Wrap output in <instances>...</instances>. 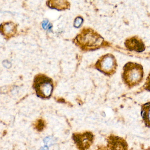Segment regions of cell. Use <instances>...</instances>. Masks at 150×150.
Segmentation results:
<instances>
[{
  "instance_id": "obj_1",
  "label": "cell",
  "mask_w": 150,
  "mask_h": 150,
  "mask_svg": "<svg viewBox=\"0 0 150 150\" xmlns=\"http://www.w3.org/2000/svg\"><path fill=\"white\" fill-rule=\"evenodd\" d=\"M75 43L85 50H92L100 48L104 44V39L91 28H84L76 37Z\"/></svg>"
},
{
  "instance_id": "obj_2",
  "label": "cell",
  "mask_w": 150,
  "mask_h": 150,
  "mask_svg": "<svg viewBox=\"0 0 150 150\" xmlns=\"http://www.w3.org/2000/svg\"><path fill=\"white\" fill-rule=\"evenodd\" d=\"M144 74V69L141 65L133 62H128L123 68V81L128 87L136 86L142 82Z\"/></svg>"
},
{
  "instance_id": "obj_3",
  "label": "cell",
  "mask_w": 150,
  "mask_h": 150,
  "mask_svg": "<svg viewBox=\"0 0 150 150\" xmlns=\"http://www.w3.org/2000/svg\"><path fill=\"white\" fill-rule=\"evenodd\" d=\"M34 86L37 94L40 97L47 98L50 97L53 91L52 80L44 74L36 75L34 80Z\"/></svg>"
},
{
  "instance_id": "obj_4",
  "label": "cell",
  "mask_w": 150,
  "mask_h": 150,
  "mask_svg": "<svg viewBox=\"0 0 150 150\" xmlns=\"http://www.w3.org/2000/svg\"><path fill=\"white\" fill-rule=\"evenodd\" d=\"M117 67L116 59L111 54L102 56L95 64L96 68L98 71L108 76H112L115 73Z\"/></svg>"
},
{
  "instance_id": "obj_5",
  "label": "cell",
  "mask_w": 150,
  "mask_h": 150,
  "mask_svg": "<svg viewBox=\"0 0 150 150\" xmlns=\"http://www.w3.org/2000/svg\"><path fill=\"white\" fill-rule=\"evenodd\" d=\"M125 45L129 51L140 52L144 51L145 46L143 40L137 36L127 38L125 42Z\"/></svg>"
},
{
  "instance_id": "obj_6",
  "label": "cell",
  "mask_w": 150,
  "mask_h": 150,
  "mask_svg": "<svg viewBox=\"0 0 150 150\" xmlns=\"http://www.w3.org/2000/svg\"><path fill=\"white\" fill-rule=\"evenodd\" d=\"M74 141L81 150H86L92 143L93 136L91 133L86 132L74 136Z\"/></svg>"
},
{
  "instance_id": "obj_7",
  "label": "cell",
  "mask_w": 150,
  "mask_h": 150,
  "mask_svg": "<svg viewBox=\"0 0 150 150\" xmlns=\"http://www.w3.org/2000/svg\"><path fill=\"white\" fill-rule=\"evenodd\" d=\"M109 145L110 150H127L126 142L118 137H110Z\"/></svg>"
},
{
  "instance_id": "obj_8",
  "label": "cell",
  "mask_w": 150,
  "mask_h": 150,
  "mask_svg": "<svg viewBox=\"0 0 150 150\" xmlns=\"http://www.w3.org/2000/svg\"><path fill=\"white\" fill-rule=\"evenodd\" d=\"M17 25L14 23H6L1 24V31L2 35L8 38H10L15 35L16 31Z\"/></svg>"
},
{
  "instance_id": "obj_9",
  "label": "cell",
  "mask_w": 150,
  "mask_h": 150,
  "mask_svg": "<svg viewBox=\"0 0 150 150\" xmlns=\"http://www.w3.org/2000/svg\"><path fill=\"white\" fill-rule=\"evenodd\" d=\"M50 8L58 10H65L70 7V3L66 1H51L47 2Z\"/></svg>"
},
{
  "instance_id": "obj_10",
  "label": "cell",
  "mask_w": 150,
  "mask_h": 150,
  "mask_svg": "<svg viewBox=\"0 0 150 150\" xmlns=\"http://www.w3.org/2000/svg\"><path fill=\"white\" fill-rule=\"evenodd\" d=\"M141 115L146 125L150 127V102L142 106Z\"/></svg>"
},
{
  "instance_id": "obj_11",
  "label": "cell",
  "mask_w": 150,
  "mask_h": 150,
  "mask_svg": "<svg viewBox=\"0 0 150 150\" xmlns=\"http://www.w3.org/2000/svg\"><path fill=\"white\" fill-rule=\"evenodd\" d=\"M57 139L56 138L51 136L46 137L44 139V143L47 146H51L56 143Z\"/></svg>"
},
{
  "instance_id": "obj_12",
  "label": "cell",
  "mask_w": 150,
  "mask_h": 150,
  "mask_svg": "<svg viewBox=\"0 0 150 150\" xmlns=\"http://www.w3.org/2000/svg\"><path fill=\"white\" fill-rule=\"evenodd\" d=\"M144 88L145 90L150 92V72L146 78V81L144 85Z\"/></svg>"
},
{
  "instance_id": "obj_13",
  "label": "cell",
  "mask_w": 150,
  "mask_h": 150,
  "mask_svg": "<svg viewBox=\"0 0 150 150\" xmlns=\"http://www.w3.org/2000/svg\"><path fill=\"white\" fill-rule=\"evenodd\" d=\"M83 19L80 17H77L74 21V25L76 28H79L83 23Z\"/></svg>"
},
{
  "instance_id": "obj_14",
  "label": "cell",
  "mask_w": 150,
  "mask_h": 150,
  "mask_svg": "<svg viewBox=\"0 0 150 150\" xmlns=\"http://www.w3.org/2000/svg\"><path fill=\"white\" fill-rule=\"evenodd\" d=\"M44 126L45 124L43 121L40 120L37 124L36 128L39 131L42 130L43 129Z\"/></svg>"
},
{
  "instance_id": "obj_15",
  "label": "cell",
  "mask_w": 150,
  "mask_h": 150,
  "mask_svg": "<svg viewBox=\"0 0 150 150\" xmlns=\"http://www.w3.org/2000/svg\"><path fill=\"white\" fill-rule=\"evenodd\" d=\"M48 21H44L43 23L42 26L44 29H45L46 28V26H47V24H48Z\"/></svg>"
},
{
  "instance_id": "obj_16",
  "label": "cell",
  "mask_w": 150,
  "mask_h": 150,
  "mask_svg": "<svg viewBox=\"0 0 150 150\" xmlns=\"http://www.w3.org/2000/svg\"><path fill=\"white\" fill-rule=\"evenodd\" d=\"M39 150H49V148L48 146H45L41 147Z\"/></svg>"
},
{
  "instance_id": "obj_17",
  "label": "cell",
  "mask_w": 150,
  "mask_h": 150,
  "mask_svg": "<svg viewBox=\"0 0 150 150\" xmlns=\"http://www.w3.org/2000/svg\"><path fill=\"white\" fill-rule=\"evenodd\" d=\"M146 150H150V148H148V149H146Z\"/></svg>"
}]
</instances>
